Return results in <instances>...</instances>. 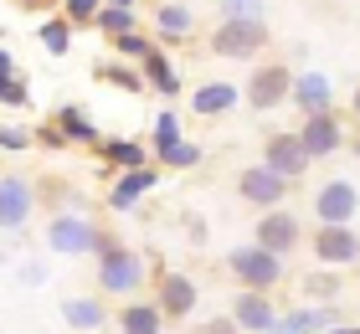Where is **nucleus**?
<instances>
[{"label":"nucleus","mask_w":360,"mask_h":334,"mask_svg":"<svg viewBox=\"0 0 360 334\" xmlns=\"http://www.w3.org/2000/svg\"><path fill=\"white\" fill-rule=\"evenodd\" d=\"M52 124L62 129V139H68V144H103V134H98V124L88 119V113L83 108H77V103H62L57 113H52Z\"/></svg>","instance_id":"obj_20"},{"label":"nucleus","mask_w":360,"mask_h":334,"mask_svg":"<svg viewBox=\"0 0 360 334\" xmlns=\"http://www.w3.org/2000/svg\"><path fill=\"white\" fill-rule=\"evenodd\" d=\"M293 134H299V144H304L309 160H324V155H335V149L345 144V124H340V113H314V119H304Z\"/></svg>","instance_id":"obj_12"},{"label":"nucleus","mask_w":360,"mask_h":334,"mask_svg":"<svg viewBox=\"0 0 360 334\" xmlns=\"http://www.w3.org/2000/svg\"><path fill=\"white\" fill-rule=\"evenodd\" d=\"M242 93L232 88V82H201V88L191 93V113H201V119H217V113L237 108Z\"/></svg>","instance_id":"obj_21"},{"label":"nucleus","mask_w":360,"mask_h":334,"mask_svg":"<svg viewBox=\"0 0 360 334\" xmlns=\"http://www.w3.org/2000/svg\"><path fill=\"white\" fill-rule=\"evenodd\" d=\"M160 314L165 319H191L195 314V304H201V288H195V278H186V273H165L160 278Z\"/></svg>","instance_id":"obj_14"},{"label":"nucleus","mask_w":360,"mask_h":334,"mask_svg":"<svg viewBox=\"0 0 360 334\" xmlns=\"http://www.w3.org/2000/svg\"><path fill=\"white\" fill-rule=\"evenodd\" d=\"M103 165L108 170H144L150 165V149H144L139 139H103Z\"/></svg>","instance_id":"obj_23"},{"label":"nucleus","mask_w":360,"mask_h":334,"mask_svg":"<svg viewBox=\"0 0 360 334\" xmlns=\"http://www.w3.org/2000/svg\"><path fill=\"white\" fill-rule=\"evenodd\" d=\"M37 37H41V46H46L52 57H68V52H72V21H68V15H52V21H41Z\"/></svg>","instance_id":"obj_26"},{"label":"nucleus","mask_w":360,"mask_h":334,"mask_svg":"<svg viewBox=\"0 0 360 334\" xmlns=\"http://www.w3.org/2000/svg\"><path fill=\"white\" fill-rule=\"evenodd\" d=\"M26 103H31V82H26V72L0 77V108H26Z\"/></svg>","instance_id":"obj_32"},{"label":"nucleus","mask_w":360,"mask_h":334,"mask_svg":"<svg viewBox=\"0 0 360 334\" xmlns=\"http://www.w3.org/2000/svg\"><path fill=\"white\" fill-rule=\"evenodd\" d=\"M226 267H232V278L242 288H252V293H268V288H278V278H283V257L263 252L257 242L232 247V252H226Z\"/></svg>","instance_id":"obj_3"},{"label":"nucleus","mask_w":360,"mask_h":334,"mask_svg":"<svg viewBox=\"0 0 360 334\" xmlns=\"http://www.w3.org/2000/svg\"><path fill=\"white\" fill-rule=\"evenodd\" d=\"M350 155H355V160H360V129H355V134H350Z\"/></svg>","instance_id":"obj_42"},{"label":"nucleus","mask_w":360,"mask_h":334,"mask_svg":"<svg viewBox=\"0 0 360 334\" xmlns=\"http://www.w3.org/2000/svg\"><path fill=\"white\" fill-rule=\"evenodd\" d=\"M252 242L263 247V252H273V257H288L293 247L304 242V221H299L293 211H283V206H278V211H263V216H257Z\"/></svg>","instance_id":"obj_5"},{"label":"nucleus","mask_w":360,"mask_h":334,"mask_svg":"<svg viewBox=\"0 0 360 334\" xmlns=\"http://www.w3.org/2000/svg\"><path fill=\"white\" fill-rule=\"evenodd\" d=\"M155 160H160V170H195V165H201V144L180 139V144H170L165 155H155Z\"/></svg>","instance_id":"obj_29"},{"label":"nucleus","mask_w":360,"mask_h":334,"mask_svg":"<svg viewBox=\"0 0 360 334\" xmlns=\"http://www.w3.org/2000/svg\"><path fill=\"white\" fill-rule=\"evenodd\" d=\"M37 216V186L26 175H0V231H21Z\"/></svg>","instance_id":"obj_9"},{"label":"nucleus","mask_w":360,"mask_h":334,"mask_svg":"<svg viewBox=\"0 0 360 334\" xmlns=\"http://www.w3.org/2000/svg\"><path fill=\"white\" fill-rule=\"evenodd\" d=\"M21 278H26V283H41V278H46V267H41V262H26V267H21Z\"/></svg>","instance_id":"obj_39"},{"label":"nucleus","mask_w":360,"mask_h":334,"mask_svg":"<svg viewBox=\"0 0 360 334\" xmlns=\"http://www.w3.org/2000/svg\"><path fill=\"white\" fill-rule=\"evenodd\" d=\"M263 46H268V21H217V31H211V52L232 62H252Z\"/></svg>","instance_id":"obj_4"},{"label":"nucleus","mask_w":360,"mask_h":334,"mask_svg":"<svg viewBox=\"0 0 360 334\" xmlns=\"http://www.w3.org/2000/svg\"><path fill=\"white\" fill-rule=\"evenodd\" d=\"M232 319H237V329H242V334H273L278 309H273V298H268V293L242 288V293L232 298Z\"/></svg>","instance_id":"obj_13"},{"label":"nucleus","mask_w":360,"mask_h":334,"mask_svg":"<svg viewBox=\"0 0 360 334\" xmlns=\"http://www.w3.org/2000/svg\"><path fill=\"white\" fill-rule=\"evenodd\" d=\"M335 324H340V314L330 304H299V309L278 314L273 334H324V329H335Z\"/></svg>","instance_id":"obj_17"},{"label":"nucleus","mask_w":360,"mask_h":334,"mask_svg":"<svg viewBox=\"0 0 360 334\" xmlns=\"http://www.w3.org/2000/svg\"><path fill=\"white\" fill-rule=\"evenodd\" d=\"M237 195L248 200V206H257V211H278L283 195H288V180L273 175L268 165H248V170L237 175Z\"/></svg>","instance_id":"obj_11"},{"label":"nucleus","mask_w":360,"mask_h":334,"mask_svg":"<svg viewBox=\"0 0 360 334\" xmlns=\"http://www.w3.org/2000/svg\"><path fill=\"white\" fill-rule=\"evenodd\" d=\"M37 144H52V149H62L68 139H62V129H57V124H46V129H37Z\"/></svg>","instance_id":"obj_37"},{"label":"nucleus","mask_w":360,"mask_h":334,"mask_svg":"<svg viewBox=\"0 0 360 334\" xmlns=\"http://www.w3.org/2000/svg\"><path fill=\"white\" fill-rule=\"evenodd\" d=\"M180 139H186V134H180V119H175V113L165 108V113H160V119H155L150 149H155V155H165V149H170V144H180Z\"/></svg>","instance_id":"obj_31"},{"label":"nucleus","mask_w":360,"mask_h":334,"mask_svg":"<svg viewBox=\"0 0 360 334\" xmlns=\"http://www.w3.org/2000/svg\"><path fill=\"white\" fill-rule=\"evenodd\" d=\"M62 319H68L72 329H83V334H98L108 324V309H103V298L72 293V298H62Z\"/></svg>","instance_id":"obj_19"},{"label":"nucleus","mask_w":360,"mask_h":334,"mask_svg":"<svg viewBox=\"0 0 360 334\" xmlns=\"http://www.w3.org/2000/svg\"><path fill=\"white\" fill-rule=\"evenodd\" d=\"M340 293H345V278L335 267H319V273L304 278V298H340Z\"/></svg>","instance_id":"obj_28"},{"label":"nucleus","mask_w":360,"mask_h":334,"mask_svg":"<svg viewBox=\"0 0 360 334\" xmlns=\"http://www.w3.org/2000/svg\"><path fill=\"white\" fill-rule=\"evenodd\" d=\"M144 278H150V262H144L134 247H119L113 242L108 252H98V288L113 293V298H129L144 288Z\"/></svg>","instance_id":"obj_2"},{"label":"nucleus","mask_w":360,"mask_h":334,"mask_svg":"<svg viewBox=\"0 0 360 334\" xmlns=\"http://www.w3.org/2000/svg\"><path fill=\"white\" fill-rule=\"evenodd\" d=\"M98 11H103V0H62V15H68L72 26H93Z\"/></svg>","instance_id":"obj_35"},{"label":"nucleus","mask_w":360,"mask_h":334,"mask_svg":"<svg viewBox=\"0 0 360 334\" xmlns=\"http://www.w3.org/2000/svg\"><path fill=\"white\" fill-rule=\"evenodd\" d=\"M314 216H319V226H350L360 216V191L350 180H324L314 191Z\"/></svg>","instance_id":"obj_7"},{"label":"nucleus","mask_w":360,"mask_h":334,"mask_svg":"<svg viewBox=\"0 0 360 334\" xmlns=\"http://www.w3.org/2000/svg\"><path fill=\"white\" fill-rule=\"evenodd\" d=\"M309 247H314V262L335 267V273H345V267L360 262V231L355 226H319Z\"/></svg>","instance_id":"obj_6"},{"label":"nucleus","mask_w":360,"mask_h":334,"mask_svg":"<svg viewBox=\"0 0 360 334\" xmlns=\"http://www.w3.org/2000/svg\"><path fill=\"white\" fill-rule=\"evenodd\" d=\"M263 165H268V170L273 175H283L288 180V186H299V180L309 175V165H314V160H309L304 155V144H299V134H273V139L263 144Z\"/></svg>","instance_id":"obj_10"},{"label":"nucleus","mask_w":360,"mask_h":334,"mask_svg":"<svg viewBox=\"0 0 360 334\" xmlns=\"http://www.w3.org/2000/svg\"><path fill=\"white\" fill-rule=\"evenodd\" d=\"M155 46H160L155 37H144V31H129V37H119V41H113V52H119L124 62H134V67H139L144 57L155 52Z\"/></svg>","instance_id":"obj_30"},{"label":"nucleus","mask_w":360,"mask_h":334,"mask_svg":"<svg viewBox=\"0 0 360 334\" xmlns=\"http://www.w3.org/2000/svg\"><path fill=\"white\" fill-rule=\"evenodd\" d=\"M93 77L113 82V88H124V93H144V72H139V67H124V62H98Z\"/></svg>","instance_id":"obj_27"},{"label":"nucleus","mask_w":360,"mask_h":334,"mask_svg":"<svg viewBox=\"0 0 360 334\" xmlns=\"http://www.w3.org/2000/svg\"><path fill=\"white\" fill-rule=\"evenodd\" d=\"M248 103L257 108V113H268V108H278V103H288L293 98V72L283 62H268V67H257V72L248 77Z\"/></svg>","instance_id":"obj_8"},{"label":"nucleus","mask_w":360,"mask_h":334,"mask_svg":"<svg viewBox=\"0 0 360 334\" xmlns=\"http://www.w3.org/2000/svg\"><path fill=\"white\" fill-rule=\"evenodd\" d=\"M195 334H242V329H237L232 314H217V319H201V324H195Z\"/></svg>","instance_id":"obj_36"},{"label":"nucleus","mask_w":360,"mask_h":334,"mask_svg":"<svg viewBox=\"0 0 360 334\" xmlns=\"http://www.w3.org/2000/svg\"><path fill=\"white\" fill-rule=\"evenodd\" d=\"M31 144H37V129H26V124H0V149H11V155H26Z\"/></svg>","instance_id":"obj_33"},{"label":"nucleus","mask_w":360,"mask_h":334,"mask_svg":"<svg viewBox=\"0 0 360 334\" xmlns=\"http://www.w3.org/2000/svg\"><path fill=\"white\" fill-rule=\"evenodd\" d=\"M268 0H221V21H263Z\"/></svg>","instance_id":"obj_34"},{"label":"nucleus","mask_w":360,"mask_h":334,"mask_svg":"<svg viewBox=\"0 0 360 334\" xmlns=\"http://www.w3.org/2000/svg\"><path fill=\"white\" fill-rule=\"evenodd\" d=\"M175 6H195V0H175Z\"/></svg>","instance_id":"obj_45"},{"label":"nucleus","mask_w":360,"mask_h":334,"mask_svg":"<svg viewBox=\"0 0 360 334\" xmlns=\"http://www.w3.org/2000/svg\"><path fill=\"white\" fill-rule=\"evenodd\" d=\"M324 334H360V324H335V329H324Z\"/></svg>","instance_id":"obj_40"},{"label":"nucleus","mask_w":360,"mask_h":334,"mask_svg":"<svg viewBox=\"0 0 360 334\" xmlns=\"http://www.w3.org/2000/svg\"><path fill=\"white\" fill-rule=\"evenodd\" d=\"M103 6H124V11H139V0H103Z\"/></svg>","instance_id":"obj_41"},{"label":"nucleus","mask_w":360,"mask_h":334,"mask_svg":"<svg viewBox=\"0 0 360 334\" xmlns=\"http://www.w3.org/2000/svg\"><path fill=\"white\" fill-rule=\"evenodd\" d=\"M119 329H124V334H160V329H165V314H160V304H144V298H134V304H124Z\"/></svg>","instance_id":"obj_24"},{"label":"nucleus","mask_w":360,"mask_h":334,"mask_svg":"<svg viewBox=\"0 0 360 334\" xmlns=\"http://www.w3.org/2000/svg\"><path fill=\"white\" fill-rule=\"evenodd\" d=\"M160 175H165L160 165H144V170H124V175L108 186V206H113V211H134L139 200L160 186Z\"/></svg>","instance_id":"obj_15"},{"label":"nucleus","mask_w":360,"mask_h":334,"mask_svg":"<svg viewBox=\"0 0 360 334\" xmlns=\"http://www.w3.org/2000/svg\"><path fill=\"white\" fill-rule=\"evenodd\" d=\"M288 103H299L304 119H314V113H335V82L324 72H299L293 77V98Z\"/></svg>","instance_id":"obj_16"},{"label":"nucleus","mask_w":360,"mask_h":334,"mask_svg":"<svg viewBox=\"0 0 360 334\" xmlns=\"http://www.w3.org/2000/svg\"><path fill=\"white\" fill-rule=\"evenodd\" d=\"M350 108H355V119H360V88H355V93H350Z\"/></svg>","instance_id":"obj_43"},{"label":"nucleus","mask_w":360,"mask_h":334,"mask_svg":"<svg viewBox=\"0 0 360 334\" xmlns=\"http://www.w3.org/2000/svg\"><path fill=\"white\" fill-rule=\"evenodd\" d=\"M139 72H144V82H150V88H155L160 98H180V72H175V62H170L165 52H160V46L139 62Z\"/></svg>","instance_id":"obj_22"},{"label":"nucleus","mask_w":360,"mask_h":334,"mask_svg":"<svg viewBox=\"0 0 360 334\" xmlns=\"http://www.w3.org/2000/svg\"><path fill=\"white\" fill-rule=\"evenodd\" d=\"M21 6H46V0H21Z\"/></svg>","instance_id":"obj_44"},{"label":"nucleus","mask_w":360,"mask_h":334,"mask_svg":"<svg viewBox=\"0 0 360 334\" xmlns=\"http://www.w3.org/2000/svg\"><path fill=\"white\" fill-rule=\"evenodd\" d=\"M195 37V11L175 6V0H160L155 11V41H191Z\"/></svg>","instance_id":"obj_18"},{"label":"nucleus","mask_w":360,"mask_h":334,"mask_svg":"<svg viewBox=\"0 0 360 334\" xmlns=\"http://www.w3.org/2000/svg\"><path fill=\"white\" fill-rule=\"evenodd\" d=\"M46 247H52L57 257H88V252H108L113 237L83 211H57L52 221H46Z\"/></svg>","instance_id":"obj_1"},{"label":"nucleus","mask_w":360,"mask_h":334,"mask_svg":"<svg viewBox=\"0 0 360 334\" xmlns=\"http://www.w3.org/2000/svg\"><path fill=\"white\" fill-rule=\"evenodd\" d=\"M98 31H103L108 41H119V37H129V31H139V11H124V6H103L98 11V21H93Z\"/></svg>","instance_id":"obj_25"},{"label":"nucleus","mask_w":360,"mask_h":334,"mask_svg":"<svg viewBox=\"0 0 360 334\" xmlns=\"http://www.w3.org/2000/svg\"><path fill=\"white\" fill-rule=\"evenodd\" d=\"M15 72H21V67H15V52H11V46H0V77H15Z\"/></svg>","instance_id":"obj_38"}]
</instances>
